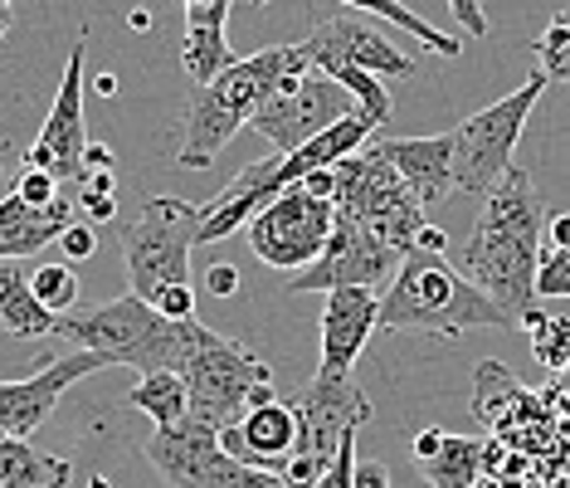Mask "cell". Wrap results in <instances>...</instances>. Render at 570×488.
<instances>
[{
  "label": "cell",
  "mask_w": 570,
  "mask_h": 488,
  "mask_svg": "<svg viewBox=\"0 0 570 488\" xmlns=\"http://www.w3.org/2000/svg\"><path fill=\"white\" fill-rule=\"evenodd\" d=\"M108 362L94 352H69L59 362H49L40 377H24V381H0V435H16V440H30L35 430L55 416L59 396L73 387V381L94 377Z\"/></svg>",
  "instance_id": "16"
},
{
  "label": "cell",
  "mask_w": 570,
  "mask_h": 488,
  "mask_svg": "<svg viewBox=\"0 0 570 488\" xmlns=\"http://www.w3.org/2000/svg\"><path fill=\"white\" fill-rule=\"evenodd\" d=\"M537 59H541V74H547V79L570 84V10H556L547 35L537 40Z\"/></svg>",
  "instance_id": "29"
},
{
  "label": "cell",
  "mask_w": 570,
  "mask_h": 488,
  "mask_svg": "<svg viewBox=\"0 0 570 488\" xmlns=\"http://www.w3.org/2000/svg\"><path fill=\"white\" fill-rule=\"evenodd\" d=\"M547 244H551V250H570V211H566V215H551Z\"/></svg>",
  "instance_id": "40"
},
{
  "label": "cell",
  "mask_w": 570,
  "mask_h": 488,
  "mask_svg": "<svg viewBox=\"0 0 570 488\" xmlns=\"http://www.w3.org/2000/svg\"><path fill=\"white\" fill-rule=\"evenodd\" d=\"M16 196H20L24 205H35V211H45V205H55V201L63 196V186H59L49 172H35V166H24L20 182H16Z\"/></svg>",
  "instance_id": "32"
},
{
  "label": "cell",
  "mask_w": 570,
  "mask_h": 488,
  "mask_svg": "<svg viewBox=\"0 0 570 488\" xmlns=\"http://www.w3.org/2000/svg\"><path fill=\"white\" fill-rule=\"evenodd\" d=\"M127 20H132V30H147V25H151L147 10H132V16H127Z\"/></svg>",
  "instance_id": "43"
},
{
  "label": "cell",
  "mask_w": 570,
  "mask_h": 488,
  "mask_svg": "<svg viewBox=\"0 0 570 488\" xmlns=\"http://www.w3.org/2000/svg\"><path fill=\"white\" fill-rule=\"evenodd\" d=\"M180 381H186V391H190L186 420L225 435V430L244 426L249 396L258 387H274V367H268L249 342L225 338V332L210 328V338H205V347L196 352V362L180 371Z\"/></svg>",
  "instance_id": "7"
},
{
  "label": "cell",
  "mask_w": 570,
  "mask_h": 488,
  "mask_svg": "<svg viewBox=\"0 0 570 488\" xmlns=\"http://www.w3.org/2000/svg\"><path fill=\"white\" fill-rule=\"evenodd\" d=\"M381 328V299L371 289H336L327 293V308H322V362L317 371L327 377H352L361 347Z\"/></svg>",
  "instance_id": "17"
},
{
  "label": "cell",
  "mask_w": 570,
  "mask_h": 488,
  "mask_svg": "<svg viewBox=\"0 0 570 488\" xmlns=\"http://www.w3.org/2000/svg\"><path fill=\"white\" fill-rule=\"evenodd\" d=\"M127 406L141 410L157 430H176L180 420L190 416V391L176 371H151V377H141L137 387L127 391Z\"/></svg>",
  "instance_id": "24"
},
{
  "label": "cell",
  "mask_w": 570,
  "mask_h": 488,
  "mask_svg": "<svg viewBox=\"0 0 570 488\" xmlns=\"http://www.w3.org/2000/svg\"><path fill=\"white\" fill-rule=\"evenodd\" d=\"M73 465L55 455H40L30 440L0 435V488H69Z\"/></svg>",
  "instance_id": "23"
},
{
  "label": "cell",
  "mask_w": 570,
  "mask_h": 488,
  "mask_svg": "<svg viewBox=\"0 0 570 488\" xmlns=\"http://www.w3.org/2000/svg\"><path fill=\"white\" fill-rule=\"evenodd\" d=\"M453 20L463 25V35H473V40H483L488 35V16H483V6H473V0H453Z\"/></svg>",
  "instance_id": "35"
},
{
  "label": "cell",
  "mask_w": 570,
  "mask_h": 488,
  "mask_svg": "<svg viewBox=\"0 0 570 488\" xmlns=\"http://www.w3.org/2000/svg\"><path fill=\"white\" fill-rule=\"evenodd\" d=\"M352 474H356V435H346V440H342V455H336V465L322 474L317 488H352Z\"/></svg>",
  "instance_id": "34"
},
{
  "label": "cell",
  "mask_w": 570,
  "mask_h": 488,
  "mask_svg": "<svg viewBox=\"0 0 570 488\" xmlns=\"http://www.w3.org/2000/svg\"><path fill=\"white\" fill-rule=\"evenodd\" d=\"M147 459L171 488H239L244 465L225 455L219 430L180 420L176 430H157L147 440Z\"/></svg>",
  "instance_id": "15"
},
{
  "label": "cell",
  "mask_w": 570,
  "mask_h": 488,
  "mask_svg": "<svg viewBox=\"0 0 570 488\" xmlns=\"http://www.w3.org/2000/svg\"><path fill=\"white\" fill-rule=\"evenodd\" d=\"M547 201L537 196L531 176L512 166L498 186L488 191L483 215H478L469 244L459 254V274L473 289H483L508 318H522L537 308V264L547 250Z\"/></svg>",
  "instance_id": "1"
},
{
  "label": "cell",
  "mask_w": 570,
  "mask_h": 488,
  "mask_svg": "<svg viewBox=\"0 0 570 488\" xmlns=\"http://www.w3.org/2000/svg\"><path fill=\"white\" fill-rule=\"evenodd\" d=\"M293 74H313L303 40L268 45L249 59H235L210 88H196L190 108H186V133H180L176 162L205 172V166L229 147V137L254 123V113L268 103V94H274L283 79H293Z\"/></svg>",
  "instance_id": "2"
},
{
  "label": "cell",
  "mask_w": 570,
  "mask_h": 488,
  "mask_svg": "<svg viewBox=\"0 0 570 488\" xmlns=\"http://www.w3.org/2000/svg\"><path fill=\"white\" fill-rule=\"evenodd\" d=\"M356 103L346 88H336L332 79H322V74H293V79H283L268 103L254 113V133L264 137L268 147H278V157H293L297 147H307L313 137H322L327 127H336L342 118H352Z\"/></svg>",
  "instance_id": "8"
},
{
  "label": "cell",
  "mask_w": 570,
  "mask_h": 488,
  "mask_svg": "<svg viewBox=\"0 0 570 488\" xmlns=\"http://www.w3.org/2000/svg\"><path fill=\"white\" fill-rule=\"evenodd\" d=\"M400 172L420 205H439L453 191V133L439 137H375L371 143Z\"/></svg>",
  "instance_id": "18"
},
{
  "label": "cell",
  "mask_w": 570,
  "mask_h": 488,
  "mask_svg": "<svg viewBox=\"0 0 570 488\" xmlns=\"http://www.w3.org/2000/svg\"><path fill=\"white\" fill-rule=\"evenodd\" d=\"M59 318L35 299L30 274L20 264H0V328L10 338H55Z\"/></svg>",
  "instance_id": "22"
},
{
  "label": "cell",
  "mask_w": 570,
  "mask_h": 488,
  "mask_svg": "<svg viewBox=\"0 0 570 488\" xmlns=\"http://www.w3.org/2000/svg\"><path fill=\"white\" fill-rule=\"evenodd\" d=\"M219 445H225V455L235 459V465H244V469H274V474H283V465H288L293 449H297V416H293V406L274 401L264 410H249V416H244V426L219 435Z\"/></svg>",
  "instance_id": "19"
},
{
  "label": "cell",
  "mask_w": 570,
  "mask_h": 488,
  "mask_svg": "<svg viewBox=\"0 0 570 488\" xmlns=\"http://www.w3.org/2000/svg\"><path fill=\"white\" fill-rule=\"evenodd\" d=\"M547 74H527V84L517 94L478 108L473 118H463L453 127V191L463 196H483L512 172V152L522 143V127L531 118V108L547 94Z\"/></svg>",
  "instance_id": "4"
},
{
  "label": "cell",
  "mask_w": 570,
  "mask_h": 488,
  "mask_svg": "<svg viewBox=\"0 0 570 488\" xmlns=\"http://www.w3.org/2000/svg\"><path fill=\"white\" fill-rule=\"evenodd\" d=\"M483 445L473 435H444V449L424 465V479L430 488H473L483 479Z\"/></svg>",
  "instance_id": "25"
},
{
  "label": "cell",
  "mask_w": 570,
  "mask_h": 488,
  "mask_svg": "<svg viewBox=\"0 0 570 488\" xmlns=\"http://www.w3.org/2000/svg\"><path fill=\"white\" fill-rule=\"evenodd\" d=\"M30 289H35V299H40L55 318H63V313H73V308H79V274H73L69 264H40V269H35V279H30Z\"/></svg>",
  "instance_id": "27"
},
{
  "label": "cell",
  "mask_w": 570,
  "mask_h": 488,
  "mask_svg": "<svg viewBox=\"0 0 570 488\" xmlns=\"http://www.w3.org/2000/svg\"><path fill=\"white\" fill-rule=\"evenodd\" d=\"M332 225H336V205L293 186L274 205H264L244 230H249L254 260H264L268 269H307L322 260Z\"/></svg>",
  "instance_id": "10"
},
{
  "label": "cell",
  "mask_w": 570,
  "mask_h": 488,
  "mask_svg": "<svg viewBox=\"0 0 570 488\" xmlns=\"http://www.w3.org/2000/svg\"><path fill=\"white\" fill-rule=\"evenodd\" d=\"M83 59H88V30H79L73 40V55L63 64V84L55 94V108L35 137L24 166L35 172H49L59 186H73L83 172V152H88V127H83Z\"/></svg>",
  "instance_id": "14"
},
{
  "label": "cell",
  "mask_w": 570,
  "mask_h": 488,
  "mask_svg": "<svg viewBox=\"0 0 570 488\" xmlns=\"http://www.w3.org/2000/svg\"><path fill=\"white\" fill-rule=\"evenodd\" d=\"M205 205H190L180 196H151L137 211V221L122 235L127 279L141 303L166 284H190V250L200 244Z\"/></svg>",
  "instance_id": "5"
},
{
  "label": "cell",
  "mask_w": 570,
  "mask_h": 488,
  "mask_svg": "<svg viewBox=\"0 0 570 488\" xmlns=\"http://www.w3.org/2000/svg\"><path fill=\"white\" fill-rule=\"evenodd\" d=\"M537 299H570V250H541L537 264Z\"/></svg>",
  "instance_id": "30"
},
{
  "label": "cell",
  "mask_w": 570,
  "mask_h": 488,
  "mask_svg": "<svg viewBox=\"0 0 570 488\" xmlns=\"http://www.w3.org/2000/svg\"><path fill=\"white\" fill-rule=\"evenodd\" d=\"M73 205L88 215V225H102L118 215V176L112 172H79L73 182Z\"/></svg>",
  "instance_id": "28"
},
{
  "label": "cell",
  "mask_w": 570,
  "mask_h": 488,
  "mask_svg": "<svg viewBox=\"0 0 570 488\" xmlns=\"http://www.w3.org/2000/svg\"><path fill=\"white\" fill-rule=\"evenodd\" d=\"M229 0H190L186 6V40H180V69L196 88H210L235 64L225 45Z\"/></svg>",
  "instance_id": "21"
},
{
  "label": "cell",
  "mask_w": 570,
  "mask_h": 488,
  "mask_svg": "<svg viewBox=\"0 0 570 488\" xmlns=\"http://www.w3.org/2000/svg\"><path fill=\"white\" fill-rule=\"evenodd\" d=\"M59 250H63V260H94V250H98V230L88 225V221H73L69 230L59 235Z\"/></svg>",
  "instance_id": "33"
},
{
  "label": "cell",
  "mask_w": 570,
  "mask_h": 488,
  "mask_svg": "<svg viewBox=\"0 0 570 488\" xmlns=\"http://www.w3.org/2000/svg\"><path fill=\"white\" fill-rule=\"evenodd\" d=\"M352 10H356V16H366V20H381V25H395V30L414 35L424 49H434V55H444V59H459L463 55V40H453V35L434 30V25L424 20V16H414L410 6H395V0H352Z\"/></svg>",
  "instance_id": "26"
},
{
  "label": "cell",
  "mask_w": 570,
  "mask_h": 488,
  "mask_svg": "<svg viewBox=\"0 0 570 488\" xmlns=\"http://www.w3.org/2000/svg\"><path fill=\"white\" fill-rule=\"evenodd\" d=\"M414 459H420V465H430V459L439 455V449H444V430H420L414 435Z\"/></svg>",
  "instance_id": "38"
},
{
  "label": "cell",
  "mask_w": 570,
  "mask_h": 488,
  "mask_svg": "<svg viewBox=\"0 0 570 488\" xmlns=\"http://www.w3.org/2000/svg\"><path fill=\"white\" fill-rule=\"evenodd\" d=\"M73 225V186H63V196L45 211L24 205L16 191L0 196V264H16L24 254L45 250V244H59V235Z\"/></svg>",
  "instance_id": "20"
},
{
  "label": "cell",
  "mask_w": 570,
  "mask_h": 488,
  "mask_svg": "<svg viewBox=\"0 0 570 488\" xmlns=\"http://www.w3.org/2000/svg\"><path fill=\"white\" fill-rule=\"evenodd\" d=\"M151 313H161L166 323H190L196 318V289L190 284H166L151 293Z\"/></svg>",
  "instance_id": "31"
},
{
  "label": "cell",
  "mask_w": 570,
  "mask_h": 488,
  "mask_svg": "<svg viewBox=\"0 0 570 488\" xmlns=\"http://www.w3.org/2000/svg\"><path fill=\"white\" fill-rule=\"evenodd\" d=\"M444 230H439V225H424L420 230V240H414V250H430V254H444Z\"/></svg>",
  "instance_id": "41"
},
{
  "label": "cell",
  "mask_w": 570,
  "mask_h": 488,
  "mask_svg": "<svg viewBox=\"0 0 570 488\" xmlns=\"http://www.w3.org/2000/svg\"><path fill=\"white\" fill-rule=\"evenodd\" d=\"M293 416H297L293 459L327 474L336 465V455H342L346 435H356L371 420V401H366V391L356 387V377H327V371H317V377L297 391Z\"/></svg>",
  "instance_id": "9"
},
{
  "label": "cell",
  "mask_w": 570,
  "mask_h": 488,
  "mask_svg": "<svg viewBox=\"0 0 570 488\" xmlns=\"http://www.w3.org/2000/svg\"><path fill=\"white\" fill-rule=\"evenodd\" d=\"M205 289H210L215 299H229V293H239V269L235 264H210V269H205Z\"/></svg>",
  "instance_id": "36"
},
{
  "label": "cell",
  "mask_w": 570,
  "mask_h": 488,
  "mask_svg": "<svg viewBox=\"0 0 570 488\" xmlns=\"http://www.w3.org/2000/svg\"><path fill=\"white\" fill-rule=\"evenodd\" d=\"M381 328L459 338L469 328H517V318L502 313L483 289H473L459 274V264H449L444 254L410 250L381 299Z\"/></svg>",
  "instance_id": "3"
},
{
  "label": "cell",
  "mask_w": 570,
  "mask_h": 488,
  "mask_svg": "<svg viewBox=\"0 0 570 488\" xmlns=\"http://www.w3.org/2000/svg\"><path fill=\"white\" fill-rule=\"evenodd\" d=\"M352 488H391V474H385V465H375V459H356Z\"/></svg>",
  "instance_id": "37"
},
{
  "label": "cell",
  "mask_w": 570,
  "mask_h": 488,
  "mask_svg": "<svg viewBox=\"0 0 570 488\" xmlns=\"http://www.w3.org/2000/svg\"><path fill=\"white\" fill-rule=\"evenodd\" d=\"M112 147H102V143H88V152H83V172H112Z\"/></svg>",
  "instance_id": "39"
},
{
  "label": "cell",
  "mask_w": 570,
  "mask_h": 488,
  "mask_svg": "<svg viewBox=\"0 0 570 488\" xmlns=\"http://www.w3.org/2000/svg\"><path fill=\"white\" fill-rule=\"evenodd\" d=\"M400 264H405L400 250H391L385 240H375L366 225L336 215L322 260L307 264L303 274H293L288 293H336V289H371L375 293V284H385V279L400 274Z\"/></svg>",
  "instance_id": "13"
},
{
  "label": "cell",
  "mask_w": 570,
  "mask_h": 488,
  "mask_svg": "<svg viewBox=\"0 0 570 488\" xmlns=\"http://www.w3.org/2000/svg\"><path fill=\"white\" fill-rule=\"evenodd\" d=\"M303 49L313 69L317 64H352V69L371 74V79H414L420 74V64L410 55H400L391 35L375 30L352 6H332V10L317 6V25L303 40Z\"/></svg>",
  "instance_id": "12"
},
{
  "label": "cell",
  "mask_w": 570,
  "mask_h": 488,
  "mask_svg": "<svg viewBox=\"0 0 570 488\" xmlns=\"http://www.w3.org/2000/svg\"><path fill=\"white\" fill-rule=\"evenodd\" d=\"M332 176H336V196H332L336 215L366 225L375 240H385L400 254L414 250V240L430 221H424V205L410 196V186L400 182V172L381 152L375 147L356 152L342 166H332Z\"/></svg>",
  "instance_id": "6"
},
{
  "label": "cell",
  "mask_w": 570,
  "mask_h": 488,
  "mask_svg": "<svg viewBox=\"0 0 570 488\" xmlns=\"http://www.w3.org/2000/svg\"><path fill=\"white\" fill-rule=\"evenodd\" d=\"M473 488H498V484H492V479H478V484H473Z\"/></svg>",
  "instance_id": "44"
},
{
  "label": "cell",
  "mask_w": 570,
  "mask_h": 488,
  "mask_svg": "<svg viewBox=\"0 0 570 488\" xmlns=\"http://www.w3.org/2000/svg\"><path fill=\"white\" fill-rule=\"evenodd\" d=\"M166 318L151 313V303H141L137 293L122 299L94 303V308H73L55 323V338L69 342L73 352H94L108 367H141V352L151 347V338L161 332Z\"/></svg>",
  "instance_id": "11"
},
{
  "label": "cell",
  "mask_w": 570,
  "mask_h": 488,
  "mask_svg": "<svg viewBox=\"0 0 570 488\" xmlns=\"http://www.w3.org/2000/svg\"><path fill=\"white\" fill-rule=\"evenodd\" d=\"M10 25H16V10H10L6 0H0V40H6V35H10Z\"/></svg>",
  "instance_id": "42"
}]
</instances>
